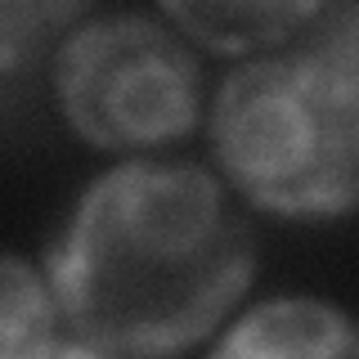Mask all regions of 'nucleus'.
I'll return each instance as SVG.
<instances>
[{"label":"nucleus","mask_w":359,"mask_h":359,"mask_svg":"<svg viewBox=\"0 0 359 359\" xmlns=\"http://www.w3.org/2000/svg\"><path fill=\"white\" fill-rule=\"evenodd\" d=\"M252 274V233L224 189L202 166L162 157L104 171L50 252V287L72 332L130 359L198 346Z\"/></svg>","instance_id":"nucleus-1"},{"label":"nucleus","mask_w":359,"mask_h":359,"mask_svg":"<svg viewBox=\"0 0 359 359\" xmlns=\"http://www.w3.org/2000/svg\"><path fill=\"white\" fill-rule=\"evenodd\" d=\"M224 180L274 216H341L359 202V81L319 54L233 67L211 108Z\"/></svg>","instance_id":"nucleus-2"},{"label":"nucleus","mask_w":359,"mask_h":359,"mask_svg":"<svg viewBox=\"0 0 359 359\" xmlns=\"http://www.w3.org/2000/svg\"><path fill=\"white\" fill-rule=\"evenodd\" d=\"M67 126L95 149H153L198 126L202 72L184 36L149 14H99L54 54Z\"/></svg>","instance_id":"nucleus-3"},{"label":"nucleus","mask_w":359,"mask_h":359,"mask_svg":"<svg viewBox=\"0 0 359 359\" xmlns=\"http://www.w3.org/2000/svg\"><path fill=\"white\" fill-rule=\"evenodd\" d=\"M207 359H359V323L319 297L261 301Z\"/></svg>","instance_id":"nucleus-4"},{"label":"nucleus","mask_w":359,"mask_h":359,"mask_svg":"<svg viewBox=\"0 0 359 359\" xmlns=\"http://www.w3.org/2000/svg\"><path fill=\"white\" fill-rule=\"evenodd\" d=\"M162 14L211 50L243 54L292 36L306 18L319 14V5H306V0L297 5H162Z\"/></svg>","instance_id":"nucleus-5"},{"label":"nucleus","mask_w":359,"mask_h":359,"mask_svg":"<svg viewBox=\"0 0 359 359\" xmlns=\"http://www.w3.org/2000/svg\"><path fill=\"white\" fill-rule=\"evenodd\" d=\"M59 301L22 256L0 261V359H45L59 346Z\"/></svg>","instance_id":"nucleus-6"},{"label":"nucleus","mask_w":359,"mask_h":359,"mask_svg":"<svg viewBox=\"0 0 359 359\" xmlns=\"http://www.w3.org/2000/svg\"><path fill=\"white\" fill-rule=\"evenodd\" d=\"M45 359H117V355L95 346V341H86V337H72V341H59Z\"/></svg>","instance_id":"nucleus-7"}]
</instances>
